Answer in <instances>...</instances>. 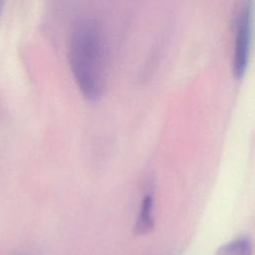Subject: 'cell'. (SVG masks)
Returning a JSON list of instances; mask_svg holds the SVG:
<instances>
[{"label":"cell","mask_w":255,"mask_h":255,"mask_svg":"<svg viewBox=\"0 0 255 255\" xmlns=\"http://www.w3.org/2000/svg\"><path fill=\"white\" fill-rule=\"evenodd\" d=\"M253 243L249 236L237 237L223 245L215 252V255H252Z\"/></svg>","instance_id":"4"},{"label":"cell","mask_w":255,"mask_h":255,"mask_svg":"<svg viewBox=\"0 0 255 255\" xmlns=\"http://www.w3.org/2000/svg\"><path fill=\"white\" fill-rule=\"evenodd\" d=\"M3 3H4V0H0V14H1V11L3 8Z\"/></svg>","instance_id":"5"},{"label":"cell","mask_w":255,"mask_h":255,"mask_svg":"<svg viewBox=\"0 0 255 255\" xmlns=\"http://www.w3.org/2000/svg\"><path fill=\"white\" fill-rule=\"evenodd\" d=\"M252 0H243L236 17L233 53V73L237 79L245 75L252 37Z\"/></svg>","instance_id":"2"},{"label":"cell","mask_w":255,"mask_h":255,"mask_svg":"<svg viewBox=\"0 0 255 255\" xmlns=\"http://www.w3.org/2000/svg\"><path fill=\"white\" fill-rule=\"evenodd\" d=\"M153 196L147 193L141 200L134 224V232L138 235H144L149 233L153 229Z\"/></svg>","instance_id":"3"},{"label":"cell","mask_w":255,"mask_h":255,"mask_svg":"<svg viewBox=\"0 0 255 255\" xmlns=\"http://www.w3.org/2000/svg\"><path fill=\"white\" fill-rule=\"evenodd\" d=\"M70 65L86 99L97 101L104 91L105 53L101 31L91 23L80 25L70 44Z\"/></svg>","instance_id":"1"}]
</instances>
